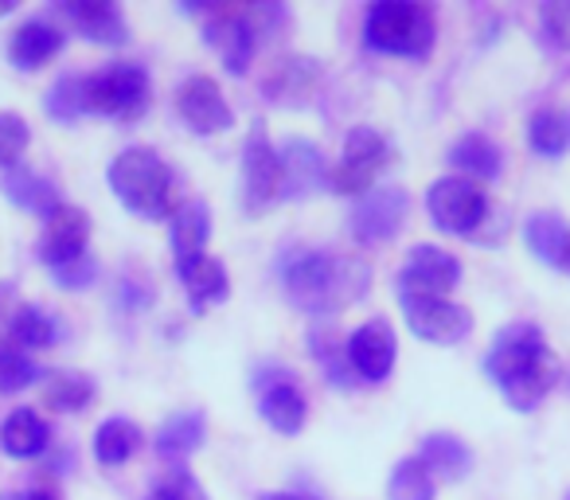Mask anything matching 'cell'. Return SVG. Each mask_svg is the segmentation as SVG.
Wrapping results in <instances>:
<instances>
[{"label": "cell", "instance_id": "1", "mask_svg": "<svg viewBox=\"0 0 570 500\" xmlns=\"http://www.w3.org/2000/svg\"><path fill=\"white\" fill-rule=\"evenodd\" d=\"M484 375L512 411L528 414L559 383V356L547 349L543 333L535 325L520 321V325H508L492 336V349L484 356Z\"/></svg>", "mask_w": 570, "mask_h": 500}, {"label": "cell", "instance_id": "2", "mask_svg": "<svg viewBox=\"0 0 570 500\" xmlns=\"http://www.w3.org/2000/svg\"><path fill=\"white\" fill-rule=\"evenodd\" d=\"M282 286L297 310L321 317V313H336L367 294V266L356 258L302 251L282 263Z\"/></svg>", "mask_w": 570, "mask_h": 500}, {"label": "cell", "instance_id": "3", "mask_svg": "<svg viewBox=\"0 0 570 500\" xmlns=\"http://www.w3.org/2000/svg\"><path fill=\"white\" fill-rule=\"evenodd\" d=\"M434 12L426 4H414V0H380L367 9L364 20V40L372 43L383 56H406L422 59L434 48Z\"/></svg>", "mask_w": 570, "mask_h": 500}, {"label": "cell", "instance_id": "4", "mask_svg": "<svg viewBox=\"0 0 570 500\" xmlns=\"http://www.w3.org/2000/svg\"><path fill=\"white\" fill-rule=\"evenodd\" d=\"M110 188L134 215H173V173L153 149H126L110 165Z\"/></svg>", "mask_w": 570, "mask_h": 500}, {"label": "cell", "instance_id": "5", "mask_svg": "<svg viewBox=\"0 0 570 500\" xmlns=\"http://www.w3.org/2000/svg\"><path fill=\"white\" fill-rule=\"evenodd\" d=\"M149 75L137 63H114L98 75H87V114L137 121L149 110Z\"/></svg>", "mask_w": 570, "mask_h": 500}, {"label": "cell", "instance_id": "6", "mask_svg": "<svg viewBox=\"0 0 570 500\" xmlns=\"http://www.w3.org/2000/svg\"><path fill=\"white\" fill-rule=\"evenodd\" d=\"M387 153H391V145L380 129L356 126L344 137V153L333 173H328V180H333V188L341 192V196H367V192L375 188V180H380L383 165H387Z\"/></svg>", "mask_w": 570, "mask_h": 500}, {"label": "cell", "instance_id": "7", "mask_svg": "<svg viewBox=\"0 0 570 500\" xmlns=\"http://www.w3.org/2000/svg\"><path fill=\"white\" fill-rule=\"evenodd\" d=\"M426 212L438 231L445 235H473L489 215V199H484L481 184L465 180V176H442L430 188Z\"/></svg>", "mask_w": 570, "mask_h": 500}, {"label": "cell", "instance_id": "8", "mask_svg": "<svg viewBox=\"0 0 570 500\" xmlns=\"http://www.w3.org/2000/svg\"><path fill=\"white\" fill-rule=\"evenodd\" d=\"M406 219H411V196H406V188L387 184V188H372L367 196H360L348 231L364 246H380L391 243L406 227Z\"/></svg>", "mask_w": 570, "mask_h": 500}, {"label": "cell", "instance_id": "9", "mask_svg": "<svg viewBox=\"0 0 570 500\" xmlns=\"http://www.w3.org/2000/svg\"><path fill=\"white\" fill-rule=\"evenodd\" d=\"M258 20L262 9H215V17L207 20L204 36L223 56V67L230 75L250 71L254 48H258Z\"/></svg>", "mask_w": 570, "mask_h": 500}, {"label": "cell", "instance_id": "10", "mask_svg": "<svg viewBox=\"0 0 570 500\" xmlns=\"http://www.w3.org/2000/svg\"><path fill=\"white\" fill-rule=\"evenodd\" d=\"M461 282V263L434 243H419L406 255L399 290L403 297H450V290Z\"/></svg>", "mask_w": 570, "mask_h": 500}, {"label": "cell", "instance_id": "11", "mask_svg": "<svg viewBox=\"0 0 570 500\" xmlns=\"http://www.w3.org/2000/svg\"><path fill=\"white\" fill-rule=\"evenodd\" d=\"M403 317L406 329L426 344H458L473 329L469 310L450 297H403Z\"/></svg>", "mask_w": 570, "mask_h": 500}, {"label": "cell", "instance_id": "12", "mask_svg": "<svg viewBox=\"0 0 570 500\" xmlns=\"http://www.w3.org/2000/svg\"><path fill=\"white\" fill-rule=\"evenodd\" d=\"M274 199H282V168H277V149L269 145L266 129L254 126L243 145V204L246 212H262Z\"/></svg>", "mask_w": 570, "mask_h": 500}, {"label": "cell", "instance_id": "13", "mask_svg": "<svg viewBox=\"0 0 570 500\" xmlns=\"http://www.w3.org/2000/svg\"><path fill=\"white\" fill-rule=\"evenodd\" d=\"M176 110H180V118L188 121L196 134H223V129H230V121H235L219 82L207 79V75H191V79L180 82V90H176Z\"/></svg>", "mask_w": 570, "mask_h": 500}, {"label": "cell", "instance_id": "14", "mask_svg": "<svg viewBox=\"0 0 570 500\" xmlns=\"http://www.w3.org/2000/svg\"><path fill=\"white\" fill-rule=\"evenodd\" d=\"M87 243H90V219L82 207L71 204H59L56 212L48 215L43 223V235H40V258L56 271V266H67L75 258L87 255Z\"/></svg>", "mask_w": 570, "mask_h": 500}, {"label": "cell", "instance_id": "15", "mask_svg": "<svg viewBox=\"0 0 570 500\" xmlns=\"http://www.w3.org/2000/svg\"><path fill=\"white\" fill-rule=\"evenodd\" d=\"M277 168H282V199H309L325 188V157L309 137H289L277 149Z\"/></svg>", "mask_w": 570, "mask_h": 500}, {"label": "cell", "instance_id": "16", "mask_svg": "<svg viewBox=\"0 0 570 500\" xmlns=\"http://www.w3.org/2000/svg\"><path fill=\"white\" fill-rule=\"evenodd\" d=\"M348 367L352 372H360L367 383H380L391 375V367H395V356H399V341H395V329L387 325V321H367V325H360L356 333L348 336Z\"/></svg>", "mask_w": 570, "mask_h": 500}, {"label": "cell", "instance_id": "17", "mask_svg": "<svg viewBox=\"0 0 570 500\" xmlns=\"http://www.w3.org/2000/svg\"><path fill=\"white\" fill-rule=\"evenodd\" d=\"M67 20L75 24V32L90 43H106V48H118V43L129 40L126 17H121L114 4L106 0H75V4H59Z\"/></svg>", "mask_w": 570, "mask_h": 500}, {"label": "cell", "instance_id": "18", "mask_svg": "<svg viewBox=\"0 0 570 500\" xmlns=\"http://www.w3.org/2000/svg\"><path fill=\"white\" fill-rule=\"evenodd\" d=\"M59 51H63V32H59L56 24H48V20H28V24H20L9 43V59L17 71H36V67H43L48 59H56Z\"/></svg>", "mask_w": 570, "mask_h": 500}, {"label": "cell", "instance_id": "19", "mask_svg": "<svg viewBox=\"0 0 570 500\" xmlns=\"http://www.w3.org/2000/svg\"><path fill=\"white\" fill-rule=\"evenodd\" d=\"M523 238H528V251L539 263L554 266V271H570V227L562 215H531Z\"/></svg>", "mask_w": 570, "mask_h": 500}, {"label": "cell", "instance_id": "20", "mask_svg": "<svg viewBox=\"0 0 570 500\" xmlns=\"http://www.w3.org/2000/svg\"><path fill=\"white\" fill-rule=\"evenodd\" d=\"M0 192H4V199H12V204L32 215H43V219L63 204L56 184L48 176L32 173V168H9V173L0 176Z\"/></svg>", "mask_w": 570, "mask_h": 500}, {"label": "cell", "instance_id": "21", "mask_svg": "<svg viewBox=\"0 0 570 500\" xmlns=\"http://www.w3.org/2000/svg\"><path fill=\"white\" fill-rule=\"evenodd\" d=\"M176 274H180L184 294L191 297L196 310H204V305H212V302H223L230 290L227 271H223V263H215L212 255L184 258V263H176Z\"/></svg>", "mask_w": 570, "mask_h": 500}, {"label": "cell", "instance_id": "22", "mask_svg": "<svg viewBox=\"0 0 570 500\" xmlns=\"http://www.w3.org/2000/svg\"><path fill=\"white\" fill-rule=\"evenodd\" d=\"M258 411L277 434H297L305 427V419H309V403H305V395L289 380L269 383L258 399Z\"/></svg>", "mask_w": 570, "mask_h": 500}, {"label": "cell", "instance_id": "23", "mask_svg": "<svg viewBox=\"0 0 570 500\" xmlns=\"http://www.w3.org/2000/svg\"><path fill=\"white\" fill-rule=\"evenodd\" d=\"M207 238H212V212L204 199H184L173 207V251L176 263L204 255Z\"/></svg>", "mask_w": 570, "mask_h": 500}, {"label": "cell", "instance_id": "24", "mask_svg": "<svg viewBox=\"0 0 570 500\" xmlns=\"http://www.w3.org/2000/svg\"><path fill=\"white\" fill-rule=\"evenodd\" d=\"M48 442H51L48 422L36 411H28V406L12 411L9 419H4V427H0V445H4L9 458H24V461L40 458V453L48 450Z\"/></svg>", "mask_w": 570, "mask_h": 500}, {"label": "cell", "instance_id": "25", "mask_svg": "<svg viewBox=\"0 0 570 500\" xmlns=\"http://www.w3.org/2000/svg\"><path fill=\"white\" fill-rule=\"evenodd\" d=\"M450 165L458 168V173H465V180L489 184L500 176V149L484 134H465L453 141Z\"/></svg>", "mask_w": 570, "mask_h": 500}, {"label": "cell", "instance_id": "26", "mask_svg": "<svg viewBox=\"0 0 570 500\" xmlns=\"http://www.w3.org/2000/svg\"><path fill=\"white\" fill-rule=\"evenodd\" d=\"M419 461L430 469V477L438 473L442 481H461L473 469V453H469V445L458 434H430L422 442Z\"/></svg>", "mask_w": 570, "mask_h": 500}, {"label": "cell", "instance_id": "27", "mask_svg": "<svg viewBox=\"0 0 570 500\" xmlns=\"http://www.w3.org/2000/svg\"><path fill=\"white\" fill-rule=\"evenodd\" d=\"M528 145H531V153H539V157H547V160L562 157V153L570 149V110H562V106L539 110L528 126Z\"/></svg>", "mask_w": 570, "mask_h": 500}, {"label": "cell", "instance_id": "28", "mask_svg": "<svg viewBox=\"0 0 570 500\" xmlns=\"http://www.w3.org/2000/svg\"><path fill=\"white\" fill-rule=\"evenodd\" d=\"M199 442H204V414L199 411H180L173 414V419L160 427L157 434V453L168 461H184L191 458V453L199 450Z\"/></svg>", "mask_w": 570, "mask_h": 500}, {"label": "cell", "instance_id": "29", "mask_svg": "<svg viewBox=\"0 0 570 500\" xmlns=\"http://www.w3.org/2000/svg\"><path fill=\"white\" fill-rule=\"evenodd\" d=\"M9 341L17 344V352H40L56 344V321L40 305H20L9 321Z\"/></svg>", "mask_w": 570, "mask_h": 500}, {"label": "cell", "instance_id": "30", "mask_svg": "<svg viewBox=\"0 0 570 500\" xmlns=\"http://www.w3.org/2000/svg\"><path fill=\"white\" fill-rule=\"evenodd\" d=\"M137 445H141V430L129 419H106L95 430V458L102 465H126L137 453Z\"/></svg>", "mask_w": 570, "mask_h": 500}, {"label": "cell", "instance_id": "31", "mask_svg": "<svg viewBox=\"0 0 570 500\" xmlns=\"http://www.w3.org/2000/svg\"><path fill=\"white\" fill-rule=\"evenodd\" d=\"M95 399V383L79 372H51L48 383H43V403L51 411H63V414H75Z\"/></svg>", "mask_w": 570, "mask_h": 500}, {"label": "cell", "instance_id": "32", "mask_svg": "<svg viewBox=\"0 0 570 500\" xmlns=\"http://www.w3.org/2000/svg\"><path fill=\"white\" fill-rule=\"evenodd\" d=\"M43 110L56 121H63V126L79 121L82 114H87V75H63V79L48 90V98H43Z\"/></svg>", "mask_w": 570, "mask_h": 500}, {"label": "cell", "instance_id": "33", "mask_svg": "<svg viewBox=\"0 0 570 500\" xmlns=\"http://www.w3.org/2000/svg\"><path fill=\"white\" fill-rule=\"evenodd\" d=\"M434 492H438L434 477H430V469L419 458H406L391 469L387 500H434Z\"/></svg>", "mask_w": 570, "mask_h": 500}, {"label": "cell", "instance_id": "34", "mask_svg": "<svg viewBox=\"0 0 570 500\" xmlns=\"http://www.w3.org/2000/svg\"><path fill=\"white\" fill-rule=\"evenodd\" d=\"M40 380V367L17 349H0V395H17Z\"/></svg>", "mask_w": 570, "mask_h": 500}, {"label": "cell", "instance_id": "35", "mask_svg": "<svg viewBox=\"0 0 570 500\" xmlns=\"http://www.w3.org/2000/svg\"><path fill=\"white\" fill-rule=\"evenodd\" d=\"M28 149V121L20 114H0V168L9 173Z\"/></svg>", "mask_w": 570, "mask_h": 500}, {"label": "cell", "instance_id": "36", "mask_svg": "<svg viewBox=\"0 0 570 500\" xmlns=\"http://www.w3.org/2000/svg\"><path fill=\"white\" fill-rule=\"evenodd\" d=\"M56 286H63V290H87L90 282L98 278V266H95V258L90 255H82V258H75V263H67V266H56Z\"/></svg>", "mask_w": 570, "mask_h": 500}, {"label": "cell", "instance_id": "37", "mask_svg": "<svg viewBox=\"0 0 570 500\" xmlns=\"http://www.w3.org/2000/svg\"><path fill=\"white\" fill-rule=\"evenodd\" d=\"M543 28L551 36V43H559L562 51H570V0H554L543 9Z\"/></svg>", "mask_w": 570, "mask_h": 500}, {"label": "cell", "instance_id": "38", "mask_svg": "<svg viewBox=\"0 0 570 500\" xmlns=\"http://www.w3.org/2000/svg\"><path fill=\"white\" fill-rule=\"evenodd\" d=\"M153 500H204V492L191 489V497H184V477H180V481H176V484H165V489H160Z\"/></svg>", "mask_w": 570, "mask_h": 500}, {"label": "cell", "instance_id": "39", "mask_svg": "<svg viewBox=\"0 0 570 500\" xmlns=\"http://www.w3.org/2000/svg\"><path fill=\"white\" fill-rule=\"evenodd\" d=\"M4 500H56L51 492H43V489H32V492H9Z\"/></svg>", "mask_w": 570, "mask_h": 500}, {"label": "cell", "instance_id": "40", "mask_svg": "<svg viewBox=\"0 0 570 500\" xmlns=\"http://www.w3.org/2000/svg\"><path fill=\"white\" fill-rule=\"evenodd\" d=\"M258 500H317V497H302V492H262Z\"/></svg>", "mask_w": 570, "mask_h": 500}, {"label": "cell", "instance_id": "41", "mask_svg": "<svg viewBox=\"0 0 570 500\" xmlns=\"http://www.w3.org/2000/svg\"><path fill=\"white\" fill-rule=\"evenodd\" d=\"M12 294H17V290H12L9 282H4V286H0V325H4V310H9Z\"/></svg>", "mask_w": 570, "mask_h": 500}, {"label": "cell", "instance_id": "42", "mask_svg": "<svg viewBox=\"0 0 570 500\" xmlns=\"http://www.w3.org/2000/svg\"><path fill=\"white\" fill-rule=\"evenodd\" d=\"M17 9V0H4V4H0V17H4V12H12Z\"/></svg>", "mask_w": 570, "mask_h": 500}]
</instances>
